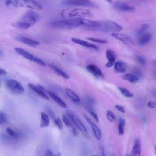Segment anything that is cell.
<instances>
[{"mask_svg":"<svg viewBox=\"0 0 156 156\" xmlns=\"http://www.w3.org/2000/svg\"><path fill=\"white\" fill-rule=\"evenodd\" d=\"M147 105L150 107V108H154V107L155 106V104H154L153 102H152V101H149L148 102H147Z\"/></svg>","mask_w":156,"mask_h":156,"instance_id":"44","label":"cell"},{"mask_svg":"<svg viewBox=\"0 0 156 156\" xmlns=\"http://www.w3.org/2000/svg\"><path fill=\"white\" fill-rule=\"evenodd\" d=\"M34 62L37 63V64L40 65L41 66H46V63L43 60H41V58H40L36 56L35 57V58H34Z\"/></svg>","mask_w":156,"mask_h":156,"instance_id":"38","label":"cell"},{"mask_svg":"<svg viewBox=\"0 0 156 156\" xmlns=\"http://www.w3.org/2000/svg\"><path fill=\"white\" fill-rule=\"evenodd\" d=\"M152 35L150 33H144L139 37L137 43L140 46H143L147 44L151 39Z\"/></svg>","mask_w":156,"mask_h":156,"instance_id":"22","label":"cell"},{"mask_svg":"<svg viewBox=\"0 0 156 156\" xmlns=\"http://www.w3.org/2000/svg\"><path fill=\"white\" fill-rule=\"evenodd\" d=\"M112 36L115 38L122 41L128 45H134L135 43L132 38L129 35L121 33H112Z\"/></svg>","mask_w":156,"mask_h":156,"instance_id":"11","label":"cell"},{"mask_svg":"<svg viewBox=\"0 0 156 156\" xmlns=\"http://www.w3.org/2000/svg\"><path fill=\"white\" fill-rule=\"evenodd\" d=\"M48 65L50 66V68L52 70H54L58 75H59L62 77L64 78V79H68L69 78V76L65 71H64L63 70H62L60 68H58V67L56 66L55 65H54L53 64H51V63H49Z\"/></svg>","mask_w":156,"mask_h":156,"instance_id":"23","label":"cell"},{"mask_svg":"<svg viewBox=\"0 0 156 156\" xmlns=\"http://www.w3.org/2000/svg\"><path fill=\"white\" fill-rule=\"evenodd\" d=\"M106 117L110 122H114L116 121V117L115 115L111 110H107L106 112Z\"/></svg>","mask_w":156,"mask_h":156,"instance_id":"32","label":"cell"},{"mask_svg":"<svg viewBox=\"0 0 156 156\" xmlns=\"http://www.w3.org/2000/svg\"><path fill=\"white\" fill-rule=\"evenodd\" d=\"M115 108H116L118 111H119V112H121V113H125V109H124V108L122 105H115Z\"/></svg>","mask_w":156,"mask_h":156,"instance_id":"41","label":"cell"},{"mask_svg":"<svg viewBox=\"0 0 156 156\" xmlns=\"http://www.w3.org/2000/svg\"><path fill=\"white\" fill-rule=\"evenodd\" d=\"M46 93L48 94V95L52 99H53L57 104H58L60 107H63V108H66L67 105L66 104V103L58 96H57L55 93H54V92L49 91V90H46Z\"/></svg>","mask_w":156,"mask_h":156,"instance_id":"19","label":"cell"},{"mask_svg":"<svg viewBox=\"0 0 156 156\" xmlns=\"http://www.w3.org/2000/svg\"><path fill=\"white\" fill-rule=\"evenodd\" d=\"M7 121V117L4 112H1L0 113V124L2 125Z\"/></svg>","mask_w":156,"mask_h":156,"instance_id":"39","label":"cell"},{"mask_svg":"<svg viewBox=\"0 0 156 156\" xmlns=\"http://www.w3.org/2000/svg\"><path fill=\"white\" fill-rule=\"evenodd\" d=\"M155 63H156V61H155Z\"/></svg>","mask_w":156,"mask_h":156,"instance_id":"50","label":"cell"},{"mask_svg":"<svg viewBox=\"0 0 156 156\" xmlns=\"http://www.w3.org/2000/svg\"><path fill=\"white\" fill-rule=\"evenodd\" d=\"M6 132L7 135L12 138L15 139V140H17L19 139L22 136V133L21 131H20L19 130L16 129H14L12 127H7L6 129Z\"/></svg>","mask_w":156,"mask_h":156,"instance_id":"20","label":"cell"},{"mask_svg":"<svg viewBox=\"0 0 156 156\" xmlns=\"http://www.w3.org/2000/svg\"><path fill=\"white\" fill-rule=\"evenodd\" d=\"M5 4L9 7L27 8L32 10H41L43 9L41 4L35 1L9 0L5 2Z\"/></svg>","mask_w":156,"mask_h":156,"instance_id":"2","label":"cell"},{"mask_svg":"<svg viewBox=\"0 0 156 156\" xmlns=\"http://www.w3.org/2000/svg\"><path fill=\"white\" fill-rule=\"evenodd\" d=\"M127 156H129V155H127Z\"/></svg>","mask_w":156,"mask_h":156,"instance_id":"49","label":"cell"},{"mask_svg":"<svg viewBox=\"0 0 156 156\" xmlns=\"http://www.w3.org/2000/svg\"><path fill=\"white\" fill-rule=\"evenodd\" d=\"M14 50L17 54L22 56L23 57L26 58L27 60L34 62V58H35V56L32 55L30 52H27V51H26L22 48H15Z\"/></svg>","mask_w":156,"mask_h":156,"instance_id":"18","label":"cell"},{"mask_svg":"<svg viewBox=\"0 0 156 156\" xmlns=\"http://www.w3.org/2000/svg\"><path fill=\"white\" fill-rule=\"evenodd\" d=\"M141 152V142L139 138H136L135 140L133 148L132 149V156H140Z\"/></svg>","mask_w":156,"mask_h":156,"instance_id":"21","label":"cell"},{"mask_svg":"<svg viewBox=\"0 0 156 156\" xmlns=\"http://www.w3.org/2000/svg\"><path fill=\"white\" fill-rule=\"evenodd\" d=\"M12 26L16 28H18L20 29H23V30L27 29L32 26L30 24H29L23 21H21V20H19L18 21H16V22L12 23Z\"/></svg>","mask_w":156,"mask_h":156,"instance_id":"27","label":"cell"},{"mask_svg":"<svg viewBox=\"0 0 156 156\" xmlns=\"http://www.w3.org/2000/svg\"><path fill=\"white\" fill-rule=\"evenodd\" d=\"M71 41H73V43H75L76 44H78L79 45L83 46L84 47L86 48H91V49H93L95 50H98V46L91 43H89L87 41L81 40L80 38H71Z\"/></svg>","mask_w":156,"mask_h":156,"instance_id":"15","label":"cell"},{"mask_svg":"<svg viewBox=\"0 0 156 156\" xmlns=\"http://www.w3.org/2000/svg\"><path fill=\"white\" fill-rule=\"evenodd\" d=\"M133 74L136 75L137 76H141V71L138 69V68H134V69L133 70Z\"/></svg>","mask_w":156,"mask_h":156,"instance_id":"42","label":"cell"},{"mask_svg":"<svg viewBox=\"0 0 156 156\" xmlns=\"http://www.w3.org/2000/svg\"><path fill=\"white\" fill-rule=\"evenodd\" d=\"M87 108V112H88V113L91 115V116L94 119V120L96 121V122H99V118H98V115L96 114V113L94 112V111H93L90 108Z\"/></svg>","mask_w":156,"mask_h":156,"instance_id":"36","label":"cell"},{"mask_svg":"<svg viewBox=\"0 0 156 156\" xmlns=\"http://www.w3.org/2000/svg\"><path fill=\"white\" fill-rule=\"evenodd\" d=\"M62 16L66 20L85 18L91 17L93 15L92 12L88 9L78 7L71 9L63 10L61 13Z\"/></svg>","mask_w":156,"mask_h":156,"instance_id":"1","label":"cell"},{"mask_svg":"<svg viewBox=\"0 0 156 156\" xmlns=\"http://www.w3.org/2000/svg\"><path fill=\"white\" fill-rule=\"evenodd\" d=\"M5 86L13 94H20L24 91L23 85L18 81L15 79H10L6 80Z\"/></svg>","mask_w":156,"mask_h":156,"instance_id":"5","label":"cell"},{"mask_svg":"<svg viewBox=\"0 0 156 156\" xmlns=\"http://www.w3.org/2000/svg\"><path fill=\"white\" fill-rule=\"evenodd\" d=\"M28 86L33 91H34L36 94H37L42 98L47 100L49 99V96L48 95L47 93H46V91H45L44 88L42 86L40 85H34L33 83H29Z\"/></svg>","mask_w":156,"mask_h":156,"instance_id":"10","label":"cell"},{"mask_svg":"<svg viewBox=\"0 0 156 156\" xmlns=\"http://www.w3.org/2000/svg\"><path fill=\"white\" fill-rule=\"evenodd\" d=\"M15 38L16 40L19 41L20 42H21L26 45H28L32 47H35L40 44V43L38 42L37 41L23 35H18L15 37Z\"/></svg>","mask_w":156,"mask_h":156,"instance_id":"13","label":"cell"},{"mask_svg":"<svg viewBox=\"0 0 156 156\" xmlns=\"http://www.w3.org/2000/svg\"><path fill=\"white\" fill-rule=\"evenodd\" d=\"M66 114L69 118V119L71 120V121L74 124V126L83 133V135L87 138H90V135L88 133V131H87L85 126L82 122V121L80 120V119L77 116V115L73 112H72L71 110H68L66 111Z\"/></svg>","mask_w":156,"mask_h":156,"instance_id":"4","label":"cell"},{"mask_svg":"<svg viewBox=\"0 0 156 156\" xmlns=\"http://www.w3.org/2000/svg\"><path fill=\"white\" fill-rule=\"evenodd\" d=\"M100 28L104 31L112 32V33H118L122 30V27L116 22L107 21L101 23Z\"/></svg>","mask_w":156,"mask_h":156,"instance_id":"7","label":"cell"},{"mask_svg":"<svg viewBox=\"0 0 156 156\" xmlns=\"http://www.w3.org/2000/svg\"><path fill=\"white\" fill-rule=\"evenodd\" d=\"M113 7L118 10L124 12L132 13L134 12L135 10L134 7L122 2H115L113 4Z\"/></svg>","mask_w":156,"mask_h":156,"instance_id":"9","label":"cell"},{"mask_svg":"<svg viewBox=\"0 0 156 156\" xmlns=\"http://www.w3.org/2000/svg\"><path fill=\"white\" fill-rule=\"evenodd\" d=\"M39 19L40 16L36 12L32 10H29L23 15L20 20L23 21L32 26L38 20H39Z\"/></svg>","mask_w":156,"mask_h":156,"instance_id":"8","label":"cell"},{"mask_svg":"<svg viewBox=\"0 0 156 156\" xmlns=\"http://www.w3.org/2000/svg\"><path fill=\"white\" fill-rule=\"evenodd\" d=\"M66 93L67 96L74 102H80V98L79 96L72 90L69 88H66L65 89Z\"/></svg>","mask_w":156,"mask_h":156,"instance_id":"26","label":"cell"},{"mask_svg":"<svg viewBox=\"0 0 156 156\" xmlns=\"http://www.w3.org/2000/svg\"><path fill=\"white\" fill-rule=\"evenodd\" d=\"M123 79L132 83H136L139 80V77L133 73H126L122 76Z\"/></svg>","mask_w":156,"mask_h":156,"instance_id":"28","label":"cell"},{"mask_svg":"<svg viewBox=\"0 0 156 156\" xmlns=\"http://www.w3.org/2000/svg\"><path fill=\"white\" fill-rule=\"evenodd\" d=\"M49 125V116L44 112H41V120L40 126L41 128L47 127Z\"/></svg>","mask_w":156,"mask_h":156,"instance_id":"25","label":"cell"},{"mask_svg":"<svg viewBox=\"0 0 156 156\" xmlns=\"http://www.w3.org/2000/svg\"><path fill=\"white\" fill-rule=\"evenodd\" d=\"M64 5L67 6H79V7H91V8H97L98 5L94 2L90 1L80 0V1H64L62 2Z\"/></svg>","mask_w":156,"mask_h":156,"instance_id":"6","label":"cell"},{"mask_svg":"<svg viewBox=\"0 0 156 156\" xmlns=\"http://www.w3.org/2000/svg\"><path fill=\"white\" fill-rule=\"evenodd\" d=\"M82 18H76L70 20L64 19L61 20H55L51 23V26L54 28L59 29H73L82 26Z\"/></svg>","mask_w":156,"mask_h":156,"instance_id":"3","label":"cell"},{"mask_svg":"<svg viewBox=\"0 0 156 156\" xmlns=\"http://www.w3.org/2000/svg\"><path fill=\"white\" fill-rule=\"evenodd\" d=\"M62 117L63 122V123L65 124V126H67L68 127H69V128L71 129V132H72V133H73V135H74L75 136H77V135H78L77 130V129L75 128V127L74 126L73 122H72L71 120L69 119V118L67 116V115H66H66H65V114L63 115V114L62 116Z\"/></svg>","mask_w":156,"mask_h":156,"instance_id":"17","label":"cell"},{"mask_svg":"<svg viewBox=\"0 0 156 156\" xmlns=\"http://www.w3.org/2000/svg\"><path fill=\"white\" fill-rule=\"evenodd\" d=\"M114 69L116 73H124L127 69V65L122 61H118L114 64Z\"/></svg>","mask_w":156,"mask_h":156,"instance_id":"24","label":"cell"},{"mask_svg":"<svg viewBox=\"0 0 156 156\" xmlns=\"http://www.w3.org/2000/svg\"><path fill=\"white\" fill-rule=\"evenodd\" d=\"M84 116H85V119H86V120L89 122V124H90L91 127V129H92V130H93V133H94V135L95 138H96L97 140H100L101 139V138H102V133H101V131L100 129H99L94 123H93L88 117H87L86 115H85Z\"/></svg>","mask_w":156,"mask_h":156,"instance_id":"16","label":"cell"},{"mask_svg":"<svg viewBox=\"0 0 156 156\" xmlns=\"http://www.w3.org/2000/svg\"><path fill=\"white\" fill-rule=\"evenodd\" d=\"M85 102L88 105H92L95 104V100L94 98L89 96L85 97Z\"/></svg>","mask_w":156,"mask_h":156,"instance_id":"35","label":"cell"},{"mask_svg":"<svg viewBox=\"0 0 156 156\" xmlns=\"http://www.w3.org/2000/svg\"><path fill=\"white\" fill-rule=\"evenodd\" d=\"M54 122L58 129L62 130L63 129V122L60 118H56L54 119Z\"/></svg>","mask_w":156,"mask_h":156,"instance_id":"34","label":"cell"},{"mask_svg":"<svg viewBox=\"0 0 156 156\" xmlns=\"http://www.w3.org/2000/svg\"><path fill=\"white\" fill-rule=\"evenodd\" d=\"M105 55H106V58L108 60V62L105 63V66L107 68H110L115 63V62L116 58V55L113 51L111 49H107L105 51Z\"/></svg>","mask_w":156,"mask_h":156,"instance_id":"14","label":"cell"},{"mask_svg":"<svg viewBox=\"0 0 156 156\" xmlns=\"http://www.w3.org/2000/svg\"><path fill=\"white\" fill-rule=\"evenodd\" d=\"M91 156H96V155H91Z\"/></svg>","mask_w":156,"mask_h":156,"instance_id":"47","label":"cell"},{"mask_svg":"<svg viewBox=\"0 0 156 156\" xmlns=\"http://www.w3.org/2000/svg\"><path fill=\"white\" fill-rule=\"evenodd\" d=\"M135 59L137 61L138 63H139L140 65H144L146 64V61H145V59L141 57V56H140V55H136L135 56Z\"/></svg>","mask_w":156,"mask_h":156,"instance_id":"37","label":"cell"},{"mask_svg":"<svg viewBox=\"0 0 156 156\" xmlns=\"http://www.w3.org/2000/svg\"><path fill=\"white\" fill-rule=\"evenodd\" d=\"M155 106H156V102H155Z\"/></svg>","mask_w":156,"mask_h":156,"instance_id":"48","label":"cell"},{"mask_svg":"<svg viewBox=\"0 0 156 156\" xmlns=\"http://www.w3.org/2000/svg\"><path fill=\"white\" fill-rule=\"evenodd\" d=\"M155 153H156V146H155Z\"/></svg>","mask_w":156,"mask_h":156,"instance_id":"45","label":"cell"},{"mask_svg":"<svg viewBox=\"0 0 156 156\" xmlns=\"http://www.w3.org/2000/svg\"><path fill=\"white\" fill-rule=\"evenodd\" d=\"M86 68L88 72L97 78H104V76L102 71L99 67L93 64H89L87 65Z\"/></svg>","mask_w":156,"mask_h":156,"instance_id":"12","label":"cell"},{"mask_svg":"<svg viewBox=\"0 0 156 156\" xmlns=\"http://www.w3.org/2000/svg\"><path fill=\"white\" fill-rule=\"evenodd\" d=\"M149 27V25L147 23L146 24H143L140 27L139 29L137 30L136 31V35L138 36H141V35L144 34L145 33V32L146 31V30Z\"/></svg>","mask_w":156,"mask_h":156,"instance_id":"31","label":"cell"},{"mask_svg":"<svg viewBox=\"0 0 156 156\" xmlns=\"http://www.w3.org/2000/svg\"><path fill=\"white\" fill-rule=\"evenodd\" d=\"M87 39L90 41H91L94 43H102V44H105L107 43V40L105 39H102V38H93V37H88Z\"/></svg>","mask_w":156,"mask_h":156,"instance_id":"33","label":"cell"},{"mask_svg":"<svg viewBox=\"0 0 156 156\" xmlns=\"http://www.w3.org/2000/svg\"><path fill=\"white\" fill-rule=\"evenodd\" d=\"M118 90H119V91L121 92V93L124 95L125 97L127 98H132L133 96V94L130 92L129 90H128L127 89L124 88V87H118Z\"/></svg>","mask_w":156,"mask_h":156,"instance_id":"30","label":"cell"},{"mask_svg":"<svg viewBox=\"0 0 156 156\" xmlns=\"http://www.w3.org/2000/svg\"><path fill=\"white\" fill-rule=\"evenodd\" d=\"M46 111H47V112H48V115L49 117L52 118V119L53 120L56 118L55 116V114H54L53 110H52L50 107H48V108L46 109Z\"/></svg>","mask_w":156,"mask_h":156,"instance_id":"40","label":"cell"},{"mask_svg":"<svg viewBox=\"0 0 156 156\" xmlns=\"http://www.w3.org/2000/svg\"><path fill=\"white\" fill-rule=\"evenodd\" d=\"M54 156H58V155H54Z\"/></svg>","mask_w":156,"mask_h":156,"instance_id":"46","label":"cell"},{"mask_svg":"<svg viewBox=\"0 0 156 156\" xmlns=\"http://www.w3.org/2000/svg\"><path fill=\"white\" fill-rule=\"evenodd\" d=\"M125 120L123 118H120L119 119V123L118 126V134L119 135H122L124 133V126H125Z\"/></svg>","mask_w":156,"mask_h":156,"instance_id":"29","label":"cell"},{"mask_svg":"<svg viewBox=\"0 0 156 156\" xmlns=\"http://www.w3.org/2000/svg\"><path fill=\"white\" fill-rule=\"evenodd\" d=\"M7 74V72L5 69H4L2 68H0V75H1V76H5V75H6Z\"/></svg>","mask_w":156,"mask_h":156,"instance_id":"43","label":"cell"}]
</instances>
